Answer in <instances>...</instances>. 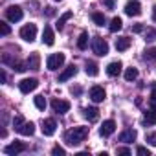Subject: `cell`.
<instances>
[{"label":"cell","instance_id":"1","mask_svg":"<svg viewBox=\"0 0 156 156\" xmlns=\"http://www.w3.org/2000/svg\"><path fill=\"white\" fill-rule=\"evenodd\" d=\"M87 136H88V127H73L64 134V140L68 145L75 147V145H81L87 140Z\"/></svg>","mask_w":156,"mask_h":156},{"label":"cell","instance_id":"2","mask_svg":"<svg viewBox=\"0 0 156 156\" xmlns=\"http://www.w3.org/2000/svg\"><path fill=\"white\" fill-rule=\"evenodd\" d=\"M92 50H94L96 55L105 57V55L108 53V44H107L105 39H101V37H94V41H92Z\"/></svg>","mask_w":156,"mask_h":156},{"label":"cell","instance_id":"3","mask_svg":"<svg viewBox=\"0 0 156 156\" xmlns=\"http://www.w3.org/2000/svg\"><path fill=\"white\" fill-rule=\"evenodd\" d=\"M20 37L26 41V42H33L35 41V37H37V24H26V26H22V30H20Z\"/></svg>","mask_w":156,"mask_h":156},{"label":"cell","instance_id":"4","mask_svg":"<svg viewBox=\"0 0 156 156\" xmlns=\"http://www.w3.org/2000/svg\"><path fill=\"white\" fill-rule=\"evenodd\" d=\"M64 53H53V55H50L48 57V61H46V68L48 70H59L62 64H64Z\"/></svg>","mask_w":156,"mask_h":156},{"label":"cell","instance_id":"5","mask_svg":"<svg viewBox=\"0 0 156 156\" xmlns=\"http://www.w3.org/2000/svg\"><path fill=\"white\" fill-rule=\"evenodd\" d=\"M6 17H8V20H11V22L22 20V17H24L22 8H19V6H9V8L6 9Z\"/></svg>","mask_w":156,"mask_h":156},{"label":"cell","instance_id":"6","mask_svg":"<svg viewBox=\"0 0 156 156\" xmlns=\"http://www.w3.org/2000/svg\"><path fill=\"white\" fill-rule=\"evenodd\" d=\"M37 87H39V81L33 79V77H31V79H22V81L19 83V88H20L22 94H30V92H33Z\"/></svg>","mask_w":156,"mask_h":156},{"label":"cell","instance_id":"7","mask_svg":"<svg viewBox=\"0 0 156 156\" xmlns=\"http://www.w3.org/2000/svg\"><path fill=\"white\" fill-rule=\"evenodd\" d=\"M125 13H127L129 17H138V15H141V4L136 2V0H130V2L125 4Z\"/></svg>","mask_w":156,"mask_h":156},{"label":"cell","instance_id":"8","mask_svg":"<svg viewBox=\"0 0 156 156\" xmlns=\"http://www.w3.org/2000/svg\"><path fill=\"white\" fill-rule=\"evenodd\" d=\"M51 108L57 112V114H66L70 110V103L64 101V99H53L51 101Z\"/></svg>","mask_w":156,"mask_h":156},{"label":"cell","instance_id":"9","mask_svg":"<svg viewBox=\"0 0 156 156\" xmlns=\"http://www.w3.org/2000/svg\"><path fill=\"white\" fill-rule=\"evenodd\" d=\"M105 90H103V87H92L90 88V99L94 101V103H101V101H105Z\"/></svg>","mask_w":156,"mask_h":156},{"label":"cell","instance_id":"10","mask_svg":"<svg viewBox=\"0 0 156 156\" xmlns=\"http://www.w3.org/2000/svg\"><path fill=\"white\" fill-rule=\"evenodd\" d=\"M55 129H57L55 119L48 118V119L42 121V134H44V136H53V134H55Z\"/></svg>","mask_w":156,"mask_h":156},{"label":"cell","instance_id":"11","mask_svg":"<svg viewBox=\"0 0 156 156\" xmlns=\"http://www.w3.org/2000/svg\"><path fill=\"white\" fill-rule=\"evenodd\" d=\"M114 130H116V123H114L112 119H107V121H103V125H101V129H99V134H101L103 138H107V136H110Z\"/></svg>","mask_w":156,"mask_h":156},{"label":"cell","instance_id":"12","mask_svg":"<svg viewBox=\"0 0 156 156\" xmlns=\"http://www.w3.org/2000/svg\"><path fill=\"white\" fill-rule=\"evenodd\" d=\"M77 73V68H75V64H70L62 73H59V83H64V81H68V79H72V77Z\"/></svg>","mask_w":156,"mask_h":156},{"label":"cell","instance_id":"13","mask_svg":"<svg viewBox=\"0 0 156 156\" xmlns=\"http://www.w3.org/2000/svg\"><path fill=\"white\" fill-rule=\"evenodd\" d=\"M24 149H26L24 143L15 141V143H11V145H6V147H4V152H6V154H19V152H22Z\"/></svg>","mask_w":156,"mask_h":156},{"label":"cell","instance_id":"14","mask_svg":"<svg viewBox=\"0 0 156 156\" xmlns=\"http://www.w3.org/2000/svg\"><path fill=\"white\" fill-rule=\"evenodd\" d=\"M42 42L48 44V46H53L55 42V35H53V30L50 26H44V31H42Z\"/></svg>","mask_w":156,"mask_h":156},{"label":"cell","instance_id":"15","mask_svg":"<svg viewBox=\"0 0 156 156\" xmlns=\"http://www.w3.org/2000/svg\"><path fill=\"white\" fill-rule=\"evenodd\" d=\"M136 130L134 129H127V130H123L121 134H119V141H123V143H132L134 140H136Z\"/></svg>","mask_w":156,"mask_h":156},{"label":"cell","instance_id":"16","mask_svg":"<svg viewBox=\"0 0 156 156\" xmlns=\"http://www.w3.org/2000/svg\"><path fill=\"white\" fill-rule=\"evenodd\" d=\"M121 68H123V64H121L119 61H114V62H110V64L107 66V73H108L110 77H116V75L121 73Z\"/></svg>","mask_w":156,"mask_h":156},{"label":"cell","instance_id":"17","mask_svg":"<svg viewBox=\"0 0 156 156\" xmlns=\"http://www.w3.org/2000/svg\"><path fill=\"white\" fill-rule=\"evenodd\" d=\"M17 130H19L22 136H31V134L35 132V125H33L31 121H24V123H22Z\"/></svg>","mask_w":156,"mask_h":156},{"label":"cell","instance_id":"18","mask_svg":"<svg viewBox=\"0 0 156 156\" xmlns=\"http://www.w3.org/2000/svg\"><path fill=\"white\" fill-rule=\"evenodd\" d=\"M83 114H85V118H87L88 121H92V123L99 119V110H98V108H94V107L85 108V110H83Z\"/></svg>","mask_w":156,"mask_h":156},{"label":"cell","instance_id":"19","mask_svg":"<svg viewBox=\"0 0 156 156\" xmlns=\"http://www.w3.org/2000/svg\"><path fill=\"white\" fill-rule=\"evenodd\" d=\"M130 48V39L129 37H119L118 41H116V50L118 51H125V50H129Z\"/></svg>","mask_w":156,"mask_h":156},{"label":"cell","instance_id":"20","mask_svg":"<svg viewBox=\"0 0 156 156\" xmlns=\"http://www.w3.org/2000/svg\"><path fill=\"white\" fill-rule=\"evenodd\" d=\"M28 68H31V70H39V64H41V57H39V53H31L30 57H28Z\"/></svg>","mask_w":156,"mask_h":156},{"label":"cell","instance_id":"21","mask_svg":"<svg viewBox=\"0 0 156 156\" xmlns=\"http://www.w3.org/2000/svg\"><path fill=\"white\" fill-rule=\"evenodd\" d=\"M85 72H87V75H90V77H96V75L99 73V70H98V64H96V62H92V61H88V62H87V68H85Z\"/></svg>","mask_w":156,"mask_h":156},{"label":"cell","instance_id":"22","mask_svg":"<svg viewBox=\"0 0 156 156\" xmlns=\"http://www.w3.org/2000/svg\"><path fill=\"white\" fill-rule=\"evenodd\" d=\"M121 26H123L121 19H119V17H114V19H112V22H110V26H108V30H110L112 33H116V31H119V30H121Z\"/></svg>","mask_w":156,"mask_h":156},{"label":"cell","instance_id":"23","mask_svg":"<svg viewBox=\"0 0 156 156\" xmlns=\"http://www.w3.org/2000/svg\"><path fill=\"white\" fill-rule=\"evenodd\" d=\"M87 44H88V33H81L79 39H77V48L79 50H87Z\"/></svg>","mask_w":156,"mask_h":156},{"label":"cell","instance_id":"24","mask_svg":"<svg viewBox=\"0 0 156 156\" xmlns=\"http://www.w3.org/2000/svg\"><path fill=\"white\" fill-rule=\"evenodd\" d=\"M125 79H127V81H134V79H138V68H134V66L127 68V72H125Z\"/></svg>","mask_w":156,"mask_h":156},{"label":"cell","instance_id":"25","mask_svg":"<svg viewBox=\"0 0 156 156\" xmlns=\"http://www.w3.org/2000/svg\"><path fill=\"white\" fill-rule=\"evenodd\" d=\"M145 123H149V125H154L156 123V108L145 112Z\"/></svg>","mask_w":156,"mask_h":156},{"label":"cell","instance_id":"26","mask_svg":"<svg viewBox=\"0 0 156 156\" xmlns=\"http://www.w3.org/2000/svg\"><path fill=\"white\" fill-rule=\"evenodd\" d=\"M72 17H73V13H72V11H66V13H64V15L59 19V22H57V28H59V30H62V28H64V22H66V20H70Z\"/></svg>","mask_w":156,"mask_h":156},{"label":"cell","instance_id":"27","mask_svg":"<svg viewBox=\"0 0 156 156\" xmlns=\"http://www.w3.org/2000/svg\"><path fill=\"white\" fill-rule=\"evenodd\" d=\"M92 20H94L98 26H103V24H105V15H103V13H92Z\"/></svg>","mask_w":156,"mask_h":156},{"label":"cell","instance_id":"28","mask_svg":"<svg viewBox=\"0 0 156 156\" xmlns=\"http://www.w3.org/2000/svg\"><path fill=\"white\" fill-rule=\"evenodd\" d=\"M35 107H37L39 110H44V108H46V99H44V96H37V98H35Z\"/></svg>","mask_w":156,"mask_h":156},{"label":"cell","instance_id":"29","mask_svg":"<svg viewBox=\"0 0 156 156\" xmlns=\"http://www.w3.org/2000/svg\"><path fill=\"white\" fill-rule=\"evenodd\" d=\"M145 59H149V61H156V48H149V50L145 51Z\"/></svg>","mask_w":156,"mask_h":156},{"label":"cell","instance_id":"30","mask_svg":"<svg viewBox=\"0 0 156 156\" xmlns=\"http://www.w3.org/2000/svg\"><path fill=\"white\" fill-rule=\"evenodd\" d=\"M51 154H53V156H64V154H66V151H64L62 147H59V145H55V147L51 149Z\"/></svg>","mask_w":156,"mask_h":156},{"label":"cell","instance_id":"31","mask_svg":"<svg viewBox=\"0 0 156 156\" xmlns=\"http://www.w3.org/2000/svg\"><path fill=\"white\" fill-rule=\"evenodd\" d=\"M9 26L6 24V22H0V33H2V35H9Z\"/></svg>","mask_w":156,"mask_h":156},{"label":"cell","instance_id":"32","mask_svg":"<svg viewBox=\"0 0 156 156\" xmlns=\"http://www.w3.org/2000/svg\"><path fill=\"white\" fill-rule=\"evenodd\" d=\"M22 123H24V118H22V116H15V118H13V127H15V129H19Z\"/></svg>","mask_w":156,"mask_h":156},{"label":"cell","instance_id":"33","mask_svg":"<svg viewBox=\"0 0 156 156\" xmlns=\"http://www.w3.org/2000/svg\"><path fill=\"white\" fill-rule=\"evenodd\" d=\"M147 141H149L152 147H156V132H151V134H147Z\"/></svg>","mask_w":156,"mask_h":156},{"label":"cell","instance_id":"34","mask_svg":"<svg viewBox=\"0 0 156 156\" xmlns=\"http://www.w3.org/2000/svg\"><path fill=\"white\" fill-rule=\"evenodd\" d=\"M136 152H138L140 156H149V154H151L147 147H138V149H136Z\"/></svg>","mask_w":156,"mask_h":156},{"label":"cell","instance_id":"35","mask_svg":"<svg viewBox=\"0 0 156 156\" xmlns=\"http://www.w3.org/2000/svg\"><path fill=\"white\" fill-rule=\"evenodd\" d=\"M143 30H145L143 24H134V26H132V31H134V33H141Z\"/></svg>","mask_w":156,"mask_h":156},{"label":"cell","instance_id":"36","mask_svg":"<svg viewBox=\"0 0 156 156\" xmlns=\"http://www.w3.org/2000/svg\"><path fill=\"white\" fill-rule=\"evenodd\" d=\"M116 152H118V154H130V151H129L127 147H119V149H118Z\"/></svg>","mask_w":156,"mask_h":156},{"label":"cell","instance_id":"37","mask_svg":"<svg viewBox=\"0 0 156 156\" xmlns=\"http://www.w3.org/2000/svg\"><path fill=\"white\" fill-rule=\"evenodd\" d=\"M103 2H105V6H107L108 9H112V8H114V0H103Z\"/></svg>","mask_w":156,"mask_h":156},{"label":"cell","instance_id":"38","mask_svg":"<svg viewBox=\"0 0 156 156\" xmlns=\"http://www.w3.org/2000/svg\"><path fill=\"white\" fill-rule=\"evenodd\" d=\"M46 15L51 17V15H53V8H46Z\"/></svg>","mask_w":156,"mask_h":156},{"label":"cell","instance_id":"39","mask_svg":"<svg viewBox=\"0 0 156 156\" xmlns=\"http://www.w3.org/2000/svg\"><path fill=\"white\" fill-rule=\"evenodd\" d=\"M151 99H152V101L156 103V90H152V94H151Z\"/></svg>","mask_w":156,"mask_h":156},{"label":"cell","instance_id":"40","mask_svg":"<svg viewBox=\"0 0 156 156\" xmlns=\"http://www.w3.org/2000/svg\"><path fill=\"white\" fill-rule=\"evenodd\" d=\"M152 20H154V22H156V6H154V8H152Z\"/></svg>","mask_w":156,"mask_h":156}]
</instances>
